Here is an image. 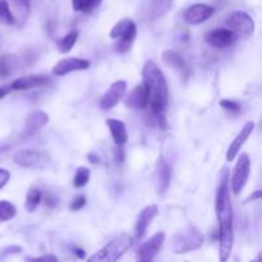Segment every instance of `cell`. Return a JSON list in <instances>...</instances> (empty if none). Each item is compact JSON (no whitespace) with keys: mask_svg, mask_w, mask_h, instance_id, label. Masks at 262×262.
I'll return each mask as SVG.
<instances>
[{"mask_svg":"<svg viewBox=\"0 0 262 262\" xmlns=\"http://www.w3.org/2000/svg\"><path fill=\"white\" fill-rule=\"evenodd\" d=\"M230 171L228 168H224L220 173L219 186L216 189L215 197V210H216L217 223H219V258L225 262L229 258L233 250V206L230 200Z\"/></svg>","mask_w":262,"mask_h":262,"instance_id":"cell-1","label":"cell"},{"mask_svg":"<svg viewBox=\"0 0 262 262\" xmlns=\"http://www.w3.org/2000/svg\"><path fill=\"white\" fill-rule=\"evenodd\" d=\"M142 79L143 86L147 90L148 105L161 129H165L169 102V89L165 76L155 61L148 60L143 66Z\"/></svg>","mask_w":262,"mask_h":262,"instance_id":"cell-2","label":"cell"},{"mask_svg":"<svg viewBox=\"0 0 262 262\" xmlns=\"http://www.w3.org/2000/svg\"><path fill=\"white\" fill-rule=\"evenodd\" d=\"M204 243V235L193 224H187L171 238L170 248L174 253H188L199 250Z\"/></svg>","mask_w":262,"mask_h":262,"instance_id":"cell-3","label":"cell"},{"mask_svg":"<svg viewBox=\"0 0 262 262\" xmlns=\"http://www.w3.org/2000/svg\"><path fill=\"white\" fill-rule=\"evenodd\" d=\"M133 246V239L127 233H122L118 237H115L112 242L107 243L105 247H102L99 252L92 255L89 258L90 261H106L114 262L118 261L130 247Z\"/></svg>","mask_w":262,"mask_h":262,"instance_id":"cell-4","label":"cell"},{"mask_svg":"<svg viewBox=\"0 0 262 262\" xmlns=\"http://www.w3.org/2000/svg\"><path fill=\"white\" fill-rule=\"evenodd\" d=\"M137 36L136 23L129 18L119 20L110 31V37L115 40V51L117 53H127L132 48Z\"/></svg>","mask_w":262,"mask_h":262,"instance_id":"cell-5","label":"cell"},{"mask_svg":"<svg viewBox=\"0 0 262 262\" xmlns=\"http://www.w3.org/2000/svg\"><path fill=\"white\" fill-rule=\"evenodd\" d=\"M13 161L22 168L43 169L50 164V156L36 148H22L13 155Z\"/></svg>","mask_w":262,"mask_h":262,"instance_id":"cell-6","label":"cell"},{"mask_svg":"<svg viewBox=\"0 0 262 262\" xmlns=\"http://www.w3.org/2000/svg\"><path fill=\"white\" fill-rule=\"evenodd\" d=\"M225 23L229 27V30H232L237 36L247 38L251 37L255 32V22H253L252 17L246 12H242V10L233 12L227 18Z\"/></svg>","mask_w":262,"mask_h":262,"instance_id":"cell-7","label":"cell"},{"mask_svg":"<svg viewBox=\"0 0 262 262\" xmlns=\"http://www.w3.org/2000/svg\"><path fill=\"white\" fill-rule=\"evenodd\" d=\"M250 155H248V154H242V155L239 156V159H238L237 164H235L232 178L229 179V183H232V191L235 196H238V194L243 191L246 184H247L248 177H250Z\"/></svg>","mask_w":262,"mask_h":262,"instance_id":"cell-8","label":"cell"},{"mask_svg":"<svg viewBox=\"0 0 262 262\" xmlns=\"http://www.w3.org/2000/svg\"><path fill=\"white\" fill-rule=\"evenodd\" d=\"M164 242H165V233L158 232L156 234H154L147 242H145L140 248H138L137 258L142 262L154 261L156 256H158V253L160 252Z\"/></svg>","mask_w":262,"mask_h":262,"instance_id":"cell-9","label":"cell"},{"mask_svg":"<svg viewBox=\"0 0 262 262\" xmlns=\"http://www.w3.org/2000/svg\"><path fill=\"white\" fill-rule=\"evenodd\" d=\"M125 92H127L125 81H115L100 99V107L102 110L113 109L124 99Z\"/></svg>","mask_w":262,"mask_h":262,"instance_id":"cell-10","label":"cell"},{"mask_svg":"<svg viewBox=\"0 0 262 262\" xmlns=\"http://www.w3.org/2000/svg\"><path fill=\"white\" fill-rule=\"evenodd\" d=\"M215 13V8L210 4H205V3H197V4L191 5L188 9L184 12V20L188 25L196 26L201 25V23L206 22L207 19L212 17Z\"/></svg>","mask_w":262,"mask_h":262,"instance_id":"cell-11","label":"cell"},{"mask_svg":"<svg viewBox=\"0 0 262 262\" xmlns=\"http://www.w3.org/2000/svg\"><path fill=\"white\" fill-rule=\"evenodd\" d=\"M90 66H91V63L87 59L74 58V56L64 58L53 67V73L55 76H66V74L72 73V72L87 71Z\"/></svg>","mask_w":262,"mask_h":262,"instance_id":"cell-12","label":"cell"},{"mask_svg":"<svg viewBox=\"0 0 262 262\" xmlns=\"http://www.w3.org/2000/svg\"><path fill=\"white\" fill-rule=\"evenodd\" d=\"M206 41L215 49H224L232 46L237 41V35L229 28H216L207 33Z\"/></svg>","mask_w":262,"mask_h":262,"instance_id":"cell-13","label":"cell"},{"mask_svg":"<svg viewBox=\"0 0 262 262\" xmlns=\"http://www.w3.org/2000/svg\"><path fill=\"white\" fill-rule=\"evenodd\" d=\"M171 179V169L168 165L165 160H164L163 156L158 159L156 161V170H155V187L158 194L163 196L166 193L169 188V184H170Z\"/></svg>","mask_w":262,"mask_h":262,"instance_id":"cell-14","label":"cell"},{"mask_svg":"<svg viewBox=\"0 0 262 262\" xmlns=\"http://www.w3.org/2000/svg\"><path fill=\"white\" fill-rule=\"evenodd\" d=\"M159 209L156 205H148L145 209H142V211L140 212L137 217V222H136L135 227V233H136V239L141 241L145 237L146 232H147L148 227L151 225L152 220L158 216Z\"/></svg>","mask_w":262,"mask_h":262,"instance_id":"cell-15","label":"cell"},{"mask_svg":"<svg viewBox=\"0 0 262 262\" xmlns=\"http://www.w3.org/2000/svg\"><path fill=\"white\" fill-rule=\"evenodd\" d=\"M253 129H255V123H253L252 120H250V122H247L245 125H243L242 129L239 130V133L235 136V138L232 141V143L229 145V148H228V151H227V160L228 161H232L237 158L238 152H239V150L242 148V146L246 143V141H247L248 138H250V136L252 135Z\"/></svg>","mask_w":262,"mask_h":262,"instance_id":"cell-16","label":"cell"},{"mask_svg":"<svg viewBox=\"0 0 262 262\" xmlns=\"http://www.w3.org/2000/svg\"><path fill=\"white\" fill-rule=\"evenodd\" d=\"M125 106L133 110L146 109L148 106V95L147 90L143 86V83L137 84L133 90H130L129 94L124 96Z\"/></svg>","mask_w":262,"mask_h":262,"instance_id":"cell-17","label":"cell"},{"mask_svg":"<svg viewBox=\"0 0 262 262\" xmlns=\"http://www.w3.org/2000/svg\"><path fill=\"white\" fill-rule=\"evenodd\" d=\"M173 0H145L143 9L147 19L156 20L163 18L171 9Z\"/></svg>","mask_w":262,"mask_h":262,"instance_id":"cell-18","label":"cell"},{"mask_svg":"<svg viewBox=\"0 0 262 262\" xmlns=\"http://www.w3.org/2000/svg\"><path fill=\"white\" fill-rule=\"evenodd\" d=\"M50 83V78L48 76H42V74H30V76L20 77L17 78L10 87L12 90H17V91H26V90L35 89V87H42Z\"/></svg>","mask_w":262,"mask_h":262,"instance_id":"cell-19","label":"cell"},{"mask_svg":"<svg viewBox=\"0 0 262 262\" xmlns=\"http://www.w3.org/2000/svg\"><path fill=\"white\" fill-rule=\"evenodd\" d=\"M161 58H163L164 63L168 64V66L171 67L173 69H176V71L178 72L181 76H183L184 78H187V77L189 76L188 64H187V61L184 60V59L182 58V56L179 55L177 51H174V50L163 51V55H161Z\"/></svg>","mask_w":262,"mask_h":262,"instance_id":"cell-20","label":"cell"},{"mask_svg":"<svg viewBox=\"0 0 262 262\" xmlns=\"http://www.w3.org/2000/svg\"><path fill=\"white\" fill-rule=\"evenodd\" d=\"M106 125L109 127L110 133H112V137L113 140H114L115 145L123 146L124 143H127L128 132L124 122L110 118V119H106Z\"/></svg>","mask_w":262,"mask_h":262,"instance_id":"cell-21","label":"cell"},{"mask_svg":"<svg viewBox=\"0 0 262 262\" xmlns=\"http://www.w3.org/2000/svg\"><path fill=\"white\" fill-rule=\"evenodd\" d=\"M22 67L20 59L14 54H4L0 55V76L9 77Z\"/></svg>","mask_w":262,"mask_h":262,"instance_id":"cell-22","label":"cell"},{"mask_svg":"<svg viewBox=\"0 0 262 262\" xmlns=\"http://www.w3.org/2000/svg\"><path fill=\"white\" fill-rule=\"evenodd\" d=\"M49 122V115L45 112H41V110H36V112L30 113V114L26 117V128L30 133L36 132L40 128L45 127Z\"/></svg>","mask_w":262,"mask_h":262,"instance_id":"cell-23","label":"cell"},{"mask_svg":"<svg viewBox=\"0 0 262 262\" xmlns=\"http://www.w3.org/2000/svg\"><path fill=\"white\" fill-rule=\"evenodd\" d=\"M14 7L15 15L14 19L18 25L23 26L27 20L28 15H30L31 10V0H10Z\"/></svg>","mask_w":262,"mask_h":262,"instance_id":"cell-24","label":"cell"},{"mask_svg":"<svg viewBox=\"0 0 262 262\" xmlns=\"http://www.w3.org/2000/svg\"><path fill=\"white\" fill-rule=\"evenodd\" d=\"M42 201V192L37 188V187H31L30 191H28L27 196H26L25 201V209L28 212L36 211V209L38 207V205Z\"/></svg>","mask_w":262,"mask_h":262,"instance_id":"cell-25","label":"cell"},{"mask_svg":"<svg viewBox=\"0 0 262 262\" xmlns=\"http://www.w3.org/2000/svg\"><path fill=\"white\" fill-rule=\"evenodd\" d=\"M102 0H72V5L76 12H83L90 13L95 9V8L100 7Z\"/></svg>","mask_w":262,"mask_h":262,"instance_id":"cell-26","label":"cell"},{"mask_svg":"<svg viewBox=\"0 0 262 262\" xmlns=\"http://www.w3.org/2000/svg\"><path fill=\"white\" fill-rule=\"evenodd\" d=\"M17 215V207L9 201H0V223L9 222Z\"/></svg>","mask_w":262,"mask_h":262,"instance_id":"cell-27","label":"cell"},{"mask_svg":"<svg viewBox=\"0 0 262 262\" xmlns=\"http://www.w3.org/2000/svg\"><path fill=\"white\" fill-rule=\"evenodd\" d=\"M77 38H78V31L73 30L68 33V35L64 36L63 38L59 42V51L61 54H67L72 50V48L74 46V43L77 42Z\"/></svg>","mask_w":262,"mask_h":262,"instance_id":"cell-28","label":"cell"},{"mask_svg":"<svg viewBox=\"0 0 262 262\" xmlns=\"http://www.w3.org/2000/svg\"><path fill=\"white\" fill-rule=\"evenodd\" d=\"M90 176H91V171H90L89 168H86V166H79L73 178V186L76 188H83L90 182Z\"/></svg>","mask_w":262,"mask_h":262,"instance_id":"cell-29","label":"cell"},{"mask_svg":"<svg viewBox=\"0 0 262 262\" xmlns=\"http://www.w3.org/2000/svg\"><path fill=\"white\" fill-rule=\"evenodd\" d=\"M0 23L7 26H12L15 23L14 14L10 10V7L7 0H0Z\"/></svg>","mask_w":262,"mask_h":262,"instance_id":"cell-30","label":"cell"},{"mask_svg":"<svg viewBox=\"0 0 262 262\" xmlns=\"http://www.w3.org/2000/svg\"><path fill=\"white\" fill-rule=\"evenodd\" d=\"M220 106L223 107L224 110L229 113H238L241 110V105L238 104L237 101H233V100L229 99H224L219 102Z\"/></svg>","mask_w":262,"mask_h":262,"instance_id":"cell-31","label":"cell"},{"mask_svg":"<svg viewBox=\"0 0 262 262\" xmlns=\"http://www.w3.org/2000/svg\"><path fill=\"white\" fill-rule=\"evenodd\" d=\"M84 205H86V197L82 196V194H78V196L74 197L73 201H72L71 209L73 210V211H78V210H81Z\"/></svg>","mask_w":262,"mask_h":262,"instance_id":"cell-32","label":"cell"},{"mask_svg":"<svg viewBox=\"0 0 262 262\" xmlns=\"http://www.w3.org/2000/svg\"><path fill=\"white\" fill-rule=\"evenodd\" d=\"M19 252H22V247H19V246H9V247L0 251V258H5L9 255H15V253Z\"/></svg>","mask_w":262,"mask_h":262,"instance_id":"cell-33","label":"cell"},{"mask_svg":"<svg viewBox=\"0 0 262 262\" xmlns=\"http://www.w3.org/2000/svg\"><path fill=\"white\" fill-rule=\"evenodd\" d=\"M9 178H10L9 171L5 170V169H0V189H2L8 182H9Z\"/></svg>","mask_w":262,"mask_h":262,"instance_id":"cell-34","label":"cell"},{"mask_svg":"<svg viewBox=\"0 0 262 262\" xmlns=\"http://www.w3.org/2000/svg\"><path fill=\"white\" fill-rule=\"evenodd\" d=\"M28 261H58V257L53 255H45L41 257H27Z\"/></svg>","mask_w":262,"mask_h":262,"instance_id":"cell-35","label":"cell"},{"mask_svg":"<svg viewBox=\"0 0 262 262\" xmlns=\"http://www.w3.org/2000/svg\"><path fill=\"white\" fill-rule=\"evenodd\" d=\"M261 191L260 189H257V191H255L253 192L252 194H251L250 197H247V199H246V201L243 202V204H248V202H253V201H258V200L261 199Z\"/></svg>","mask_w":262,"mask_h":262,"instance_id":"cell-36","label":"cell"},{"mask_svg":"<svg viewBox=\"0 0 262 262\" xmlns=\"http://www.w3.org/2000/svg\"><path fill=\"white\" fill-rule=\"evenodd\" d=\"M10 91H12V87L10 86H0V100L4 99L7 95H9Z\"/></svg>","mask_w":262,"mask_h":262,"instance_id":"cell-37","label":"cell"},{"mask_svg":"<svg viewBox=\"0 0 262 262\" xmlns=\"http://www.w3.org/2000/svg\"><path fill=\"white\" fill-rule=\"evenodd\" d=\"M74 255L77 256V257H79V258H84V256H86V253L83 252V251L81 250V248H74Z\"/></svg>","mask_w":262,"mask_h":262,"instance_id":"cell-38","label":"cell"},{"mask_svg":"<svg viewBox=\"0 0 262 262\" xmlns=\"http://www.w3.org/2000/svg\"><path fill=\"white\" fill-rule=\"evenodd\" d=\"M89 159H90V161H91V163H94V164H97L100 161V158L97 155H95V154H90Z\"/></svg>","mask_w":262,"mask_h":262,"instance_id":"cell-39","label":"cell"}]
</instances>
